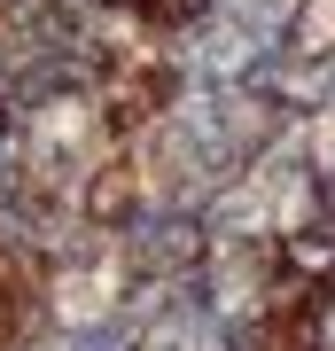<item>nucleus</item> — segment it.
<instances>
[{
    "instance_id": "f257e3e1",
    "label": "nucleus",
    "mask_w": 335,
    "mask_h": 351,
    "mask_svg": "<svg viewBox=\"0 0 335 351\" xmlns=\"http://www.w3.org/2000/svg\"><path fill=\"white\" fill-rule=\"evenodd\" d=\"M32 313H39V289H32V274H24V258H16V250H0V351H16V343H24Z\"/></svg>"
}]
</instances>
